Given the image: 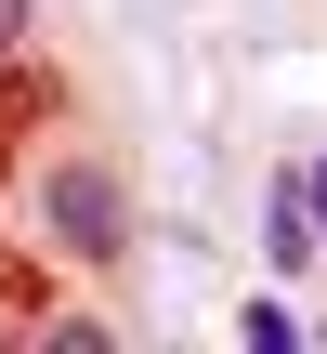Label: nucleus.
I'll list each match as a JSON object with an SVG mask.
<instances>
[{"label":"nucleus","instance_id":"obj_1","mask_svg":"<svg viewBox=\"0 0 327 354\" xmlns=\"http://www.w3.org/2000/svg\"><path fill=\"white\" fill-rule=\"evenodd\" d=\"M26 223H39V250H52V263L118 276V263H131V236H144V197H131V171H118L105 145H52V158H39V184H26Z\"/></svg>","mask_w":327,"mask_h":354},{"label":"nucleus","instance_id":"obj_2","mask_svg":"<svg viewBox=\"0 0 327 354\" xmlns=\"http://www.w3.org/2000/svg\"><path fill=\"white\" fill-rule=\"evenodd\" d=\"M262 263L275 276H315L327 263V223L301 210V171H275V197H262Z\"/></svg>","mask_w":327,"mask_h":354},{"label":"nucleus","instance_id":"obj_3","mask_svg":"<svg viewBox=\"0 0 327 354\" xmlns=\"http://www.w3.org/2000/svg\"><path fill=\"white\" fill-rule=\"evenodd\" d=\"M236 342H249V354H288V342H301V315H288V302H249V315H236Z\"/></svg>","mask_w":327,"mask_h":354},{"label":"nucleus","instance_id":"obj_4","mask_svg":"<svg viewBox=\"0 0 327 354\" xmlns=\"http://www.w3.org/2000/svg\"><path fill=\"white\" fill-rule=\"evenodd\" d=\"M26 39H39V0H0V66H13Z\"/></svg>","mask_w":327,"mask_h":354},{"label":"nucleus","instance_id":"obj_5","mask_svg":"<svg viewBox=\"0 0 327 354\" xmlns=\"http://www.w3.org/2000/svg\"><path fill=\"white\" fill-rule=\"evenodd\" d=\"M288 171H301V210L327 223V158H288Z\"/></svg>","mask_w":327,"mask_h":354}]
</instances>
